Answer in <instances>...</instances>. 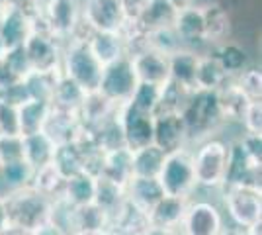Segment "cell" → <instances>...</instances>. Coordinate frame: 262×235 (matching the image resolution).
<instances>
[{
  "mask_svg": "<svg viewBox=\"0 0 262 235\" xmlns=\"http://www.w3.org/2000/svg\"><path fill=\"white\" fill-rule=\"evenodd\" d=\"M153 145L164 153L190 147L188 130L180 112H157L153 122Z\"/></svg>",
  "mask_w": 262,
  "mask_h": 235,
  "instance_id": "7c38bea8",
  "label": "cell"
},
{
  "mask_svg": "<svg viewBox=\"0 0 262 235\" xmlns=\"http://www.w3.org/2000/svg\"><path fill=\"white\" fill-rule=\"evenodd\" d=\"M80 24L88 32H118L125 28L127 16L121 0H80Z\"/></svg>",
  "mask_w": 262,
  "mask_h": 235,
  "instance_id": "ba28073f",
  "label": "cell"
},
{
  "mask_svg": "<svg viewBox=\"0 0 262 235\" xmlns=\"http://www.w3.org/2000/svg\"><path fill=\"white\" fill-rule=\"evenodd\" d=\"M164 196L163 188L157 179H147V177H131L125 184V200L133 208L141 210L143 213L151 212L157 202Z\"/></svg>",
  "mask_w": 262,
  "mask_h": 235,
  "instance_id": "d6986e66",
  "label": "cell"
},
{
  "mask_svg": "<svg viewBox=\"0 0 262 235\" xmlns=\"http://www.w3.org/2000/svg\"><path fill=\"white\" fill-rule=\"evenodd\" d=\"M164 151H161L157 145H145L131 151V175L133 177H147L157 179L159 170L163 167Z\"/></svg>",
  "mask_w": 262,
  "mask_h": 235,
  "instance_id": "1f68e13d",
  "label": "cell"
},
{
  "mask_svg": "<svg viewBox=\"0 0 262 235\" xmlns=\"http://www.w3.org/2000/svg\"><path fill=\"white\" fill-rule=\"evenodd\" d=\"M84 96H86V90H82L75 80H71V78L65 77L61 73L59 78H57V84H55L51 106L78 112V108H80V104L84 100Z\"/></svg>",
  "mask_w": 262,
  "mask_h": 235,
  "instance_id": "e575fe53",
  "label": "cell"
},
{
  "mask_svg": "<svg viewBox=\"0 0 262 235\" xmlns=\"http://www.w3.org/2000/svg\"><path fill=\"white\" fill-rule=\"evenodd\" d=\"M143 235H176V231H170V229H163V227H155V225H149Z\"/></svg>",
  "mask_w": 262,
  "mask_h": 235,
  "instance_id": "9f6ffc18",
  "label": "cell"
},
{
  "mask_svg": "<svg viewBox=\"0 0 262 235\" xmlns=\"http://www.w3.org/2000/svg\"><path fill=\"white\" fill-rule=\"evenodd\" d=\"M53 165L59 168V173L69 179L80 170H86V153H84V143H82V134L78 139L71 143H61L57 145L53 157Z\"/></svg>",
  "mask_w": 262,
  "mask_h": 235,
  "instance_id": "603a6c76",
  "label": "cell"
},
{
  "mask_svg": "<svg viewBox=\"0 0 262 235\" xmlns=\"http://www.w3.org/2000/svg\"><path fill=\"white\" fill-rule=\"evenodd\" d=\"M51 112V104L43 100L28 98L18 106V130L20 135H30L43 132L47 116Z\"/></svg>",
  "mask_w": 262,
  "mask_h": 235,
  "instance_id": "4316f807",
  "label": "cell"
},
{
  "mask_svg": "<svg viewBox=\"0 0 262 235\" xmlns=\"http://www.w3.org/2000/svg\"><path fill=\"white\" fill-rule=\"evenodd\" d=\"M24 137V161L32 165L33 170L53 163L57 143L45 132L22 135Z\"/></svg>",
  "mask_w": 262,
  "mask_h": 235,
  "instance_id": "d4e9b609",
  "label": "cell"
},
{
  "mask_svg": "<svg viewBox=\"0 0 262 235\" xmlns=\"http://www.w3.org/2000/svg\"><path fill=\"white\" fill-rule=\"evenodd\" d=\"M6 198V208H8V220L10 224L20 225L24 229H33L39 224L49 220V208H51V198H47L32 186L10 190Z\"/></svg>",
  "mask_w": 262,
  "mask_h": 235,
  "instance_id": "8992f818",
  "label": "cell"
},
{
  "mask_svg": "<svg viewBox=\"0 0 262 235\" xmlns=\"http://www.w3.org/2000/svg\"><path fill=\"white\" fill-rule=\"evenodd\" d=\"M202 18H204V41L208 45V51L229 39L231 18L227 8H223L217 2L202 4Z\"/></svg>",
  "mask_w": 262,
  "mask_h": 235,
  "instance_id": "ac0fdd59",
  "label": "cell"
},
{
  "mask_svg": "<svg viewBox=\"0 0 262 235\" xmlns=\"http://www.w3.org/2000/svg\"><path fill=\"white\" fill-rule=\"evenodd\" d=\"M225 227V216L217 204L190 198L180 224L182 235H219Z\"/></svg>",
  "mask_w": 262,
  "mask_h": 235,
  "instance_id": "30bf717a",
  "label": "cell"
},
{
  "mask_svg": "<svg viewBox=\"0 0 262 235\" xmlns=\"http://www.w3.org/2000/svg\"><path fill=\"white\" fill-rule=\"evenodd\" d=\"M96 175L88 173V170H80L77 175L65 179L63 184V192L61 196L67 202H71L73 206H86L94 202V194H96Z\"/></svg>",
  "mask_w": 262,
  "mask_h": 235,
  "instance_id": "484cf974",
  "label": "cell"
},
{
  "mask_svg": "<svg viewBox=\"0 0 262 235\" xmlns=\"http://www.w3.org/2000/svg\"><path fill=\"white\" fill-rule=\"evenodd\" d=\"M118 114H120L123 141H125V147L129 151L153 143V114L141 112V110L133 108L127 102L121 104Z\"/></svg>",
  "mask_w": 262,
  "mask_h": 235,
  "instance_id": "8fae6325",
  "label": "cell"
},
{
  "mask_svg": "<svg viewBox=\"0 0 262 235\" xmlns=\"http://www.w3.org/2000/svg\"><path fill=\"white\" fill-rule=\"evenodd\" d=\"M98 177H104L108 180H114L121 186L127 184V180L133 177L131 175V151L127 147H120L104 153L102 159V168Z\"/></svg>",
  "mask_w": 262,
  "mask_h": 235,
  "instance_id": "83f0119b",
  "label": "cell"
},
{
  "mask_svg": "<svg viewBox=\"0 0 262 235\" xmlns=\"http://www.w3.org/2000/svg\"><path fill=\"white\" fill-rule=\"evenodd\" d=\"M63 44L65 41L51 34L49 30L33 24V32L24 41V49L33 71H59Z\"/></svg>",
  "mask_w": 262,
  "mask_h": 235,
  "instance_id": "9c48e42d",
  "label": "cell"
},
{
  "mask_svg": "<svg viewBox=\"0 0 262 235\" xmlns=\"http://www.w3.org/2000/svg\"><path fill=\"white\" fill-rule=\"evenodd\" d=\"M145 47L164 53V55H170L176 49H180V41L170 26V28H159V30L145 32Z\"/></svg>",
  "mask_w": 262,
  "mask_h": 235,
  "instance_id": "ee69618b",
  "label": "cell"
},
{
  "mask_svg": "<svg viewBox=\"0 0 262 235\" xmlns=\"http://www.w3.org/2000/svg\"><path fill=\"white\" fill-rule=\"evenodd\" d=\"M20 134L18 130V106L0 98V135Z\"/></svg>",
  "mask_w": 262,
  "mask_h": 235,
  "instance_id": "681fc988",
  "label": "cell"
},
{
  "mask_svg": "<svg viewBox=\"0 0 262 235\" xmlns=\"http://www.w3.org/2000/svg\"><path fill=\"white\" fill-rule=\"evenodd\" d=\"M180 116L188 130L190 145L213 137L223 127V123H227L219 106L217 90H192L184 108L180 110Z\"/></svg>",
  "mask_w": 262,
  "mask_h": 235,
  "instance_id": "6da1fadb",
  "label": "cell"
},
{
  "mask_svg": "<svg viewBox=\"0 0 262 235\" xmlns=\"http://www.w3.org/2000/svg\"><path fill=\"white\" fill-rule=\"evenodd\" d=\"M209 51H211V55L217 59V63L221 65V69L225 71V75L229 78H235L247 67H251V65H249V55H247V51H245L239 44H235V41H229V39H227V41H223V44L211 47Z\"/></svg>",
  "mask_w": 262,
  "mask_h": 235,
  "instance_id": "f1b7e54d",
  "label": "cell"
},
{
  "mask_svg": "<svg viewBox=\"0 0 262 235\" xmlns=\"http://www.w3.org/2000/svg\"><path fill=\"white\" fill-rule=\"evenodd\" d=\"M174 16L176 10L166 0H149V6L145 8L137 26L145 32L159 30V28H170L174 22Z\"/></svg>",
  "mask_w": 262,
  "mask_h": 235,
  "instance_id": "8d00e7d4",
  "label": "cell"
},
{
  "mask_svg": "<svg viewBox=\"0 0 262 235\" xmlns=\"http://www.w3.org/2000/svg\"><path fill=\"white\" fill-rule=\"evenodd\" d=\"M0 175L4 182L10 186V190H18V188H26L32 184L33 179V167L28 165L24 159L14 161V163H6L0 167Z\"/></svg>",
  "mask_w": 262,
  "mask_h": 235,
  "instance_id": "60d3db41",
  "label": "cell"
},
{
  "mask_svg": "<svg viewBox=\"0 0 262 235\" xmlns=\"http://www.w3.org/2000/svg\"><path fill=\"white\" fill-rule=\"evenodd\" d=\"M33 32V16L24 6L10 2L0 16V49L20 47Z\"/></svg>",
  "mask_w": 262,
  "mask_h": 235,
  "instance_id": "4fadbf2b",
  "label": "cell"
},
{
  "mask_svg": "<svg viewBox=\"0 0 262 235\" xmlns=\"http://www.w3.org/2000/svg\"><path fill=\"white\" fill-rule=\"evenodd\" d=\"M192 90L180 87L174 80H166L161 84V98H159V110L157 112H180L184 108L186 100Z\"/></svg>",
  "mask_w": 262,
  "mask_h": 235,
  "instance_id": "ab89813d",
  "label": "cell"
},
{
  "mask_svg": "<svg viewBox=\"0 0 262 235\" xmlns=\"http://www.w3.org/2000/svg\"><path fill=\"white\" fill-rule=\"evenodd\" d=\"M63 184H65V177L59 173V168L55 167L53 163H49L45 167L33 170V179L30 186L47 198H55L63 192Z\"/></svg>",
  "mask_w": 262,
  "mask_h": 235,
  "instance_id": "74e56055",
  "label": "cell"
},
{
  "mask_svg": "<svg viewBox=\"0 0 262 235\" xmlns=\"http://www.w3.org/2000/svg\"><path fill=\"white\" fill-rule=\"evenodd\" d=\"M159 98H161V87L159 84H149V82H139L137 89L133 90L131 98L127 104H131L133 108L141 110L147 114H157L159 110Z\"/></svg>",
  "mask_w": 262,
  "mask_h": 235,
  "instance_id": "b9f144b4",
  "label": "cell"
},
{
  "mask_svg": "<svg viewBox=\"0 0 262 235\" xmlns=\"http://www.w3.org/2000/svg\"><path fill=\"white\" fill-rule=\"evenodd\" d=\"M241 123L245 127V134L262 135V102L252 100L241 118Z\"/></svg>",
  "mask_w": 262,
  "mask_h": 235,
  "instance_id": "c3c4849f",
  "label": "cell"
},
{
  "mask_svg": "<svg viewBox=\"0 0 262 235\" xmlns=\"http://www.w3.org/2000/svg\"><path fill=\"white\" fill-rule=\"evenodd\" d=\"M0 167H2V165H0Z\"/></svg>",
  "mask_w": 262,
  "mask_h": 235,
  "instance_id": "94428289",
  "label": "cell"
},
{
  "mask_svg": "<svg viewBox=\"0 0 262 235\" xmlns=\"http://www.w3.org/2000/svg\"><path fill=\"white\" fill-rule=\"evenodd\" d=\"M157 180L166 196L194 198L198 184L192 163V147H182L172 153H166Z\"/></svg>",
  "mask_w": 262,
  "mask_h": 235,
  "instance_id": "277c9868",
  "label": "cell"
},
{
  "mask_svg": "<svg viewBox=\"0 0 262 235\" xmlns=\"http://www.w3.org/2000/svg\"><path fill=\"white\" fill-rule=\"evenodd\" d=\"M61 75V69L59 71H32L30 75H26L22 78L30 98L35 100H43L51 104L53 98V90L57 84V78Z\"/></svg>",
  "mask_w": 262,
  "mask_h": 235,
  "instance_id": "d590c367",
  "label": "cell"
},
{
  "mask_svg": "<svg viewBox=\"0 0 262 235\" xmlns=\"http://www.w3.org/2000/svg\"><path fill=\"white\" fill-rule=\"evenodd\" d=\"M120 112V108H118ZM112 114L110 118H106L102 123H98L96 127L92 130H86L90 139L96 143L98 149H102L104 153L108 151H114V149H120V147H125V141H123V132H121V123H120V114Z\"/></svg>",
  "mask_w": 262,
  "mask_h": 235,
  "instance_id": "f546056e",
  "label": "cell"
},
{
  "mask_svg": "<svg viewBox=\"0 0 262 235\" xmlns=\"http://www.w3.org/2000/svg\"><path fill=\"white\" fill-rule=\"evenodd\" d=\"M120 106L112 104L108 98H104L98 90H92V92H86L84 100L78 108V118H80V123L84 130H92L96 127L98 123H102L106 118H110L112 114L118 112Z\"/></svg>",
  "mask_w": 262,
  "mask_h": 235,
  "instance_id": "cb8c5ba5",
  "label": "cell"
},
{
  "mask_svg": "<svg viewBox=\"0 0 262 235\" xmlns=\"http://www.w3.org/2000/svg\"><path fill=\"white\" fill-rule=\"evenodd\" d=\"M221 202L227 212L231 225L249 229L262 222V190L260 186H221Z\"/></svg>",
  "mask_w": 262,
  "mask_h": 235,
  "instance_id": "5b68a950",
  "label": "cell"
},
{
  "mask_svg": "<svg viewBox=\"0 0 262 235\" xmlns=\"http://www.w3.org/2000/svg\"><path fill=\"white\" fill-rule=\"evenodd\" d=\"M0 235H30V231L24 229V227H20V225L8 224L2 231H0Z\"/></svg>",
  "mask_w": 262,
  "mask_h": 235,
  "instance_id": "db71d44e",
  "label": "cell"
},
{
  "mask_svg": "<svg viewBox=\"0 0 262 235\" xmlns=\"http://www.w3.org/2000/svg\"><path fill=\"white\" fill-rule=\"evenodd\" d=\"M235 84L243 90V94L249 100H260L262 96V73L254 67H247L243 73H239L233 78Z\"/></svg>",
  "mask_w": 262,
  "mask_h": 235,
  "instance_id": "f6af8a7d",
  "label": "cell"
},
{
  "mask_svg": "<svg viewBox=\"0 0 262 235\" xmlns=\"http://www.w3.org/2000/svg\"><path fill=\"white\" fill-rule=\"evenodd\" d=\"M172 8H174L176 12L178 10H184V8H188V6H192V4H196V0H166Z\"/></svg>",
  "mask_w": 262,
  "mask_h": 235,
  "instance_id": "11a10c76",
  "label": "cell"
},
{
  "mask_svg": "<svg viewBox=\"0 0 262 235\" xmlns=\"http://www.w3.org/2000/svg\"><path fill=\"white\" fill-rule=\"evenodd\" d=\"M190 147H192V163H194L198 188L219 190L223 184V177H225L229 143H225L223 139L213 135Z\"/></svg>",
  "mask_w": 262,
  "mask_h": 235,
  "instance_id": "3957f363",
  "label": "cell"
},
{
  "mask_svg": "<svg viewBox=\"0 0 262 235\" xmlns=\"http://www.w3.org/2000/svg\"><path fill=\"white\" fill-rule=\"evenodd\" d=\"M227 80H229V77L221 69L217 59L211 55V51H206V53L200 55L198 71H196V89L219 90Z\"/></svg>",
  "mask_w": 262,
  "mask_h": 235,
  "instance_id": "836d02e7",
  "label": "cell"
},
{
  "mask_svg": "<svg viewBox=\"0 0 262 235\" xmlns=\"http://www.w3.org/2000/svg\"><path fill=\"white\" fill-rule=\"evenodd\" d=\"M86 35H73L63 44L61 73L71 80H75L82 90L92 92V90H98L104 67L90 51L86 44Z\"/></svg>",
  "mask_w": 262,
  "mask_h": 235,
  "instance_id": "7a4b0ae2",
  "label": "cell"
},
{
  "mask_svg": "<svg viewBox=\"0 0 262 235\" xmlns=\"http://www.w3.org/2000/svg\"><path fill=\"white\" fill-rule=\"evenodd\" d=\"M243 235H260V225L249 227V229H243Z\"/></svg>",
  "mask_w": 262,
  "mask_h": 235,
  "instance_id": "6f0895ef",
  "label": "cell"
},
{
  "mask_svg": "<svg viewBox=\"0 0 262 235\" xmlns=\"http://www.w3.org/2000/svg\"><path fill=\"white\" fill-rule=\"evenodd\" d=\"M10 224V220H8V208H6V198L4 196H0V231L6 227V225Z\"/></svg>",
  "mask_w": 262,
  "mask_h": 235,
  "instance_id": "f5cc1de1",
  "label": "cell"
},
{
  "mask_svg": "<svg viewBox=\"0 0 262 235\" xmlns=\"http://www.w3.org/2000/svg\"><path fill=\"white\" fill-rule=\"evenodd\" d=\"M172 30L180 41V47L192 49L196 53L208 51V45L204 41V18L200 4H192L184 10L176 12Z\"/></svg>",
  "mask_w": 262,
  "mask_h": 235,
  "instance_id": "5bb4252c",
  "label": "cell"
},
{
  "mask_svg": "<svg viewBox=\"0 0 262 235\" xmlns=\"http://www.w3.org/2000/svg\"><path fill=\"white\" fill-rule=\"evenodd\" d=\"M75 212L77 206L67 202L61 194L51 198V208H49V222H53L57 227H61L67 235L75 231Z\"/></svg>",
  "mask_w": 262,
  "mask_h": 235,
  "instance_id": "7bdbcfd3",
  "label": "cell"
},
{
  "mask_svg": "<svg viewBox=\"0 0 262 235\" xmlns=\"http://www.w3.org/2000/svg\"><path fill=\"white\" fill-rule=\"evenodd\" d=\"M176 235H182V233H180V231H176Z\"/></svg>",
  "mask_w": 262,
  "mask_h": 235,
  "instance_id": "91938a15",
  "label": "cell"
},
{
  "mask_svg": "<svg viewBox=\"0 0 262 235\" xmlns=\"http://www.w3.org/2000/svg\"><path fill=\"white\" fill-rule=\"evenodd\" d=\"M86 44L102 67L118 61L120 57L127 55L123 35L118 32H88Z\"/></svg>",
  "mask_w": 262,
  "mask_h": 235,
  "instance_id": "44dd1931",
  "label": "cell"
},
{
  "mask_svg": "<svg viewBox=\"0 0 262 235\" xmlns=\"http://www.w3.org/2000/svg\"><path fill=\"white\" fill-rule=\"evenodd\" d=\"M190 198H178V196H166L164 194L161 200L155 204L149 212V225L155 227H163V229H170V231H178L182 218L186 213V206H188Z\"/></svg>",
  "mask_w": 262,
  "mask_h": 235,
  "instance_id": "ffe728a7",
  "label": "cell"
},
{
  "mask_svg": "<svg viewBox=\"0 0 262 235\" xmlns=\"http://www.w3.org/2000/svg\"><path fill=\"white\" fill-rule=\"evenodd\" d=\"M43 132L53 139L57 145H61V143H71V141L78 139L80 134L84 132V127L80 123L78 112L51 106V112L47 116Z\"/></svg>",
  "mask_w": 262,
  "mask_h": 235,
  "instance_id": "e0dca14e",
  "label": "cell"
},
{
  "mask_svg": "<svg viewBox=\"0 0 262 235\" xmlns=\"http://www.w3.org/2000/svg\"><path fill=\"white\" fill-rule=\"evenodd\" d=\"M108 224V213L94 202L86 206H78L75 212V231H104Z\"/></svg>",
  "mask_w": 262,
  "mask_h": 235,
  "instance_id": "f35d334b",
  "label": "cell"
},
{
  "mask_svg": "<svg viewBox=\"0 0 262 235\" xmlns=\"http://www.w3.org/2000/svg\"><path fill=\"white\" fill-rule=\"evenodd\" d=\"M129 59L139 82L161 87L168 80V55L149 49V47H143L139 51L131 53Z\"/></svg>",
  "mask_w": 262,
  "mask_h": 235,
  "instance_id": "2e32d148",
  "label": "cell"
},
{
  "mask_svg": "<svg viewBox=\"0 0 262 235\" xmlns=\"http://www.w3.org/2000/svg\"><path fill=\"white\" fill-rule=\"evenodd\" d=\"M24 159V137L20 134L0 135V165Z\"/></svg>",
  "mask_w": 262,
  "mask_h": 235,
  "instance_id": "7dc6e473",
  "label": "cell"
},
{
  "mask_svg": "<svg viewBox=\"0 0 262 235\" xmlns=\"http://www.w3.org/2000/svg\"><path fill=\"white\" fill-rule=\"evenodd\" d=\"M243 184L260 186V165L252 163L237 139L229 143V157L221 186H243Z\"/></svg>",
  "mask_w": 262,
  "mask_h": 235,
  "instance_id": "9a60e30c",
  "label": "cell"
},
{
  "mask_svg": "<svg viewBox=\"0 0 262 235\" xmlns=\"http://www.w3.org/2000/svg\"><path fill=\"white\" fill-rule=\"evenodd\" d=\"M30 235H67L61 227H57L53 222H43V224H39L37 227H33L30 229Z\"/></svg>",
  "mask_w": 262,
  "mask_h": 235,
  "instance_id": "816d5d0a",
  "label": "cell"
},
{
  "mask_svg": "<svg viewBox=\"0 0 262 235\" xmlns=\"http://www.w3.org/2000/svg\"><path fill=\"white\" fill-rule=\"evenodd\" d=\"M2 59L6 61V65L10 67V71L18 78H24L26 75H30L33 69L30 59L26 55V49L24 45L20 47H12V49H2Z\"/></svg>",
  "mask_w": 262,
  "mask_h": 235,
  "instance_id": "bcb514c9",
  "label": "cell"
},
{
  "mask_svg": "<svg viewBox=\"0 0 262 235\" xmlns=\"http://www.w3.org/2000/svg\"><path fill=\"white\" fill-rule=\"evenodd\" d=\"M69 235H106V231H73Z\"/></svg>",
  "mask_w": 262,
  "mask_h": 235,
  "instance_id": "680465c9",
  "label": "cell"
},
{
  "mask_svg": "<svg viewBox=\"0 0 262 235\" xmlns=\"http://www.w3.org/2000/svg\"><path fill=\"white\" fill-rule=\"evenodd\" d=\"M125 186H121L114 180H108L104 177L96 179V194H94V204L100 206L108 213L110 222L118 216L121 208L125 206Z\"/></svg>",
  "mask_w": 262,
  "mask_h": 235,
  "instance_id": "4dcf8cb0",
  "label": "cell"
},
{
  "mask_svg": "<svg viewBox=\"0 0 262 235\" xmlns=\"http://www.w3.org/2000/svg\"><path fill=\"white\" fill-rule=\"evenodd\" d=\"M137 84H139V80H137V75L133 71L129 55H123L118 61H114L102 69L98 92L104 98H108L112 104L121 106L131 98Z\"/></svg>",
  "mask_w": 262,
  "mask_h": 235,
  "instance_id": "52a82bcc",
  "label": "cell"
},
{
  "mask_svg": "<svg viewBox=\"0 0 262 235\" xmlns=\"http://www.w3.org/2000/svg\"><path fill=\"white\" fill-rule=\"evenodd\" d=\"M239 143L252 163H256V165L262 167V135L243 134V137L239 139Z\"/></svg>",
  "mask_w": 262,
  "mask_h": 235,
  "instance_id": "f907efd6",
  "label": "cell"
},
{
  "mask_svg": "<svg viewBox=\"0 0 262 235\" xmlns=\"http://www.w3.org/2000/svg\"><path fill=\"white\" fill-rule=\"evenodd\" d=\"M217 100H219V106H221V112H223L225 122H241V118H243V114L247 110V106L252 102L243 94V90L235 84L233 78H229L217 90Z\"/></svg>",
  "mask_w": 262,
  "mask_h": 235,
  "instance_id": "d6a6232c",
  "label": "cell"
},
{
  "mask_svg": "<svg viewBox=\"0 0 262 235\" xmlns=\"http://www.w3.org/2000/svg\"><path fill=\"white\" fill-rule=\"evenodd\" d=\"M202 53L192 49H176L168 55V78L188 90H196V71Z\"/></svg>",
  "mask_w": 262,
  "mask_h": 235,
  "instance_id": "7402d4cb",
  "label": "cell"
}]
</instances>
